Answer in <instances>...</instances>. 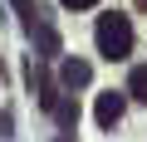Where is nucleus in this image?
Masks as SVG:
<instances>
[{
    "mask_svg": "<svg viewBox=\"0 0 147 142\" xmlns=\"http://www.w3.org/2000/svg\"><path fill=\"white\" fill-rule=\"evenodd\" d=\"M93 39H98V54L108 59V64H118V59H127L132 54V25H127V15H98V30H93Z\"/></svg>",
    "mask_w": 147,
    "mask_h": 142,
    "instance_id": "1",
    "label": "nucleus"
},
{
    "mask_svg": "<svg viewBox=\"0 0 147 142\" xmlns=\"http://www.w3.org/2000/svg\"><path fill=\"white\" fill-rule=\"evenodd\" d=\"M30 88L39 93V108H44V113H54V108H59V98H64V88L49 79L44 59H30Z\"/></svg>",
    "mask_w": 147,
    "mask_h": 142,
    "instance_id": "2",
    "label": "nucleus"
},
{
    "mask_svg": "<svg viewBox=\"0 0 147 142\" xmlns=\"http://www.w3.org/2000/svg\"><path fill=\"white\" fill-rule=\"evenodd\" d=\"M88 79H93V64H88V59H64V64H59V88H64V93L88 88Z\"/></svg>",
    "mask_w": 147,
    "mask_h": 142,
    "instance_id": "3",
    "label": "nucleus"
},
{
    "mask_svg": "<svg viewBox=\"0 0 147 142\" xmlns=\"http://www.w3.org/2000/svg\"><path fill=\"white\" fill-rule=\"evenodd\" d=\"M123 108H127V98H123V93H113V88H108V93H98V108H93L98 127H113V122L123 118Z\"/></svg>",
    "mask_w": 147,
    "mask_h": 142,
    "instance_id": "4",
    "label": "nucleus"
},
{
    "mask_svg": "<svg viewBox=\"0 0 147 142\" xmlns=\"http://www.w3.org/2000/svg\"><path fill=\"white\" fill-rule=\"evenodd\" d=\"M30 30H34L39 59H44V64H49V59H59V34H54V25H44V20H39V25H30Z\"/></svg>",
    "mask_w": 147,
    "mask_h": 142,
    "instance_id": "5",
    "label": "nucleus"
},
{
    "mask_svg": "<svg viewBox=\"0 0 147 142\" xmlns=\"http://www.w3.org/2000/svg\"><path fill=\"white\" fill-rule=\"evenodd\" d=\"M54 118H59V127H64V132H74V127H79V98L64 93V98H59V108H54Z\"/></svg>",
    "mask_w": 147,
    "mask_h": 142,
    "instance_id": "6",
    "label": "nucleus"
},
{
    "mask_svg": "<svg viewBox=\"0 0 147 142\" xmlns=\"http://www.w3.org/2000/svg\"><path fill=\"white\" fill-rule=\"evenodd\" d=\"M127 93L147 103V64H137V69H132V74H127Z\"/></svg>",
    "mask_w": 147,
    "mask_h": 142,
    "instance_id": "7",
    "label": "nucleus"
},
{
    "mask_svg": "<svg viewBox=\"0 0 147 142\" xmlns=\"http://www.w3.org/2000/svg\"><path fill=\"white\" fill-rule=\"evenodd\" d=\"M15 10H20V15H25L30 25H39V20H44V15H39V5H34V0H15Z\"/></svg>",
    "mask_w": 147,
    "mask_h": 142,
    "instance_id": "8",
    "label": "nucleus"
},
{
    "mask_svg": "<svg viewBox=\"0 0 147 142\" xmlns=\"http://www.w3.org/2000/svg\"><path fill=\"white\" fill-rule=\"evenodd\" d=\"M64 5H69V10H93L98 0H64Z\"/></svg>",
    "mask_w": 147,
    "mask_h": 142,
    "instance_id": "9",
    "label": "nucleus"
},
{
    "mask_svg": "<svg viewBox=\"0 0 147 142\" xmlns=\"http://www.w3.org/2000/svg\"><path fill=\"white\" fill-rule=\"evenodd\" d=\"M137 10H147V0H137Z\"/></svg>",
    "mask_w": 147,
    "mask_h": 142,
    "instance_id": "10",
    "label": "nucleus"
}]
</instances>
